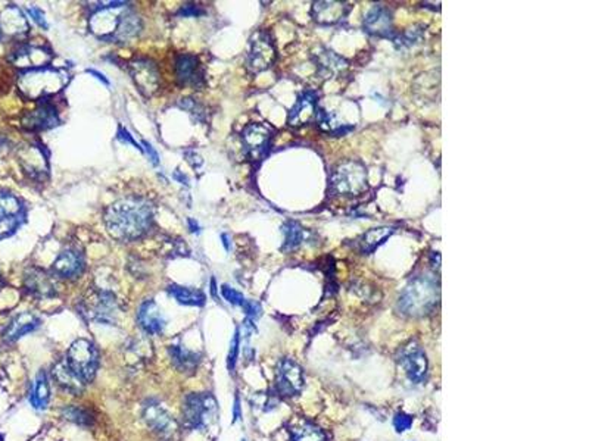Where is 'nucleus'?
Returning a JSON list of instances; mask_svg holds the SVG:
<instances>
[{"instance_id":"49","label":"nucleus","mask_w":589,"mask_h":441,"mask_svg":"<svg viewBox=\"0 0 589 441\" xmlns=\"http://www.w3.org/2000/svg\"><path fill=\"white\" fill-rule=\"evenodd\" d=\"M86 73L90 74V76H95V77H96L99 81H102L105 85H109V80H108L103 74H101L99 71H96V69H87Z\"/></svg>"},{"instance_id":"44","label":"nucleus","mask_w":589,"mask_h":441,"mask_svg":"<svg viewBox=\"0 0 589 441\" xmlns=\"http://www.w3.org/2000/svg\"><path fill=\"white\" fill-rule=\"evenodd\" d=\"M203 14H205V11H203L200 6L188 4V5H183V6H181V8L178 9L177 16L189 18V16H200V15H203Z\"/></svg>"},{"instance_id":"53","label":"nucleus","mask_w":589,"mask_h":441,"mask_svg":"<svg viewBox=\"0 0 589 441\" xmlns=\"http://www.w3.org/2000/svg\"><path fill=\"white\" fill-rule=\"evenodd\" d=\"M221 240H222V244H224L225 250H230V244H229V236H227V234H221Z\"/></svg>"},{"instance_id":"34","label":"nucleus","mask_w":589,"mask_h":441,"mask_svg":"<svg viewBox=\"0 0 589 441\" xmlns=\"http://www.w3.org/2000/svg\"><path fill=\"white\" fill-rule=\"evenodd\" d=\"M292 441H326L323 430L308 421L293 422L289 428Z\"/></svg>"},{"instance_id":"30","label":"nucleus","mask_w":589,"mask_h":441,"mask_svg":"<svg viewBox=\"0 0 589 441\" xmlns=\"http://www.w3.org/2000/svg\"><path fill=\"white\" fill-rule=\"evenodd\" d=\"M49 400H51L49 377L46 373H44V370H40L33 384L31 393H30V403L34 409L44 410L48 408Z\"/></svg>"},{"instance_id":"4","label":"nucleus","mask_w":589,"mask_h":441,"mask_svg":"<svg viewBox=\"0 0 589 441\" xmlns=\"http://www.w3.org/2000/svg\"><path fill=\"white\" fill-rule=\"evenodd\" d=\"M183 422L190 430H208L218 421V405L211 393H190L183 400Z\"/></svg>"},{"instance_id":"25","label":"nucleus","mask_w":589,"mask_h":441,"mask_svg":"<svg viewBox=\"0 0 589 441\" xmlns=\"http://www.w3.org/2000/svg\"><path fill=\"white\" fill-rule=\"evenodd\" d=\"M349 12L345 2H315L312 5V18L320 26H333L342 21Z\"/></svg>"},{"instance_id":"50","label":"nucleus","mask_w":589,"mask_h":441,"mask_svg":"<svg viewBox=\"0 0 589 441\" xmlns=\"http://www.w3.org/2000/svg\"><path fill=\"white\" fill-rule=\"evenodd\" d=\"M239 420H240V400H239V398L236 396V399H235V408H233V424L237 422Z\"/></svg>"},{"instance_id":"17","label":"nucleus","mask_w":589,"mask_h":441,"mask_svg":"<svg viewBox=\"0 0 589 441\" xmlns=\"http://www.w3.org/2000/svg\"><path fill=\"white\" fill-rule=\"evenodd\" d=\"M24 287L33 297L53 299L58 294L53 275L40 268H30L24 276Z\"/></svg>"},{"instance_id":"43","label":"nucleus","mask_w":589,"mask_h":441,"mask_svg":"<svg viewBox=\"0 0 589 441\" xmlns=\"http://www.w3.org/2000/svg\"><path fill=\"white\" fill-rule=\"evenodd\" d=\"M117 140H120L121 143H127V145H131V146H134L135 149H138L139 152H143V147L134 140L133 138V135L123 127V125H120L118 127V131H117Z\"/></svg>"},{"instance_id":"39","label":"nucleus","mask_w":589,"mask_h":441,"mask_svg":"<svg viewBox=\"0 0 589 441\" xmlns=\"http://www.w3.org/2000/svg\"><path fill=\"white\" fill-rule=\"evenodd\" d=\"M221 294H222V297L229 301V303H232V305H235V306H243V303H245V296L240 293V291H237L236 289H233V287H230V286H227V284H224V286H221Z\"/></svg>"},{"instance_id":"7","label":"nucleus","mask_w":589,"mask_h":441,"mask_svg":"<svg viewBox=\"0 0 589 441\" xmlns=\"http://www.w3.org/2000/svg\"><path fill=\"white\" fill-rule=\"evenodd\" d=\"M127 5L126 2H106V6H99L88 19L92 34L101 40L114 41Z\"/></svg>"},{"instance_id":"10","label":"nucleus","mask_w":589,"mask_h":441,"mask_svg":"<svg viewBox=\"0 0 589 441\" xmlns=\"http://www.w3.org/2000/svg\"><path fill=\"white\" fill-rule=\"evenodd\" d=\"M273 130L261 123L247 124L242 131V145L246 156L254 160H262L270 150Z\"/></svg>"},{"instance_id":"38","label":"nucleus","mask_w":589,"mask_h":441,"mask_svg":"<svg viewBox=\"0 0 589 441\" xmlns=\"http://www.w3.org/2000/svg\"><path fill=\"white\" fill-rule=\"evenodd\" d=\"M24 219L26 217H12L0 219V242L15 234L16 229L22 225V222H24Z\"/></svg>"},{"instance_id":"12","label":"nucleus","mask_w":589,"mask_h":441,"mask_svg":"<svg viewBox=\"0 0 589 441\" xmlns=\"http://www.w3.org/2000/svg\"><path fill=\"white\" fill-rule=\"evenodd\" d=\"M175 80L181 87H192L200 90L205 85V74L199 62V58L190 53H181L175 56L174 62Z\"/></svg>"},{"instance_id":"16","label":"nucleus","mask_w":589,"mask_h":441,"mask_svg":"<svg viewBox=\"0 0 589 441\" xmlns=\"http://www.w3.org/2000/svg\"><path fill=\"white\" fill-rule=\"evenodd\" d=\"M86 268L84 256L77 249L62 250L52 264L51 274L62 280H76Z\"/></svg>"},{"instance_id":"20","label":"nucleus","mask_w":589,"mask_h":441,"mask_svg":"<svg viewBox=\"0 0 589 441\" xmlns=\"http://www.w3.org/2000/svg\"><path fill=\"white\" fill-rule=\"evenodd\" d=\"M61 120L53 105L44 102L22 118V125L30 131H46L59 125Z\"/></svg>"},{"instance_id":"14","label":"nucleus","mask_w":589,"mask_h":441,"mask_svg":"<svg viewBox=\"0 0 589 441\" xmlns=\"http://www.w3.org/2000/svg\"><path fill=\"white\" fill-rule=\"evenodd\" d=\"M53 58L51 49L43 48L37 44H26L21 46L16 51H14L9 56V62L15 66L22 69V71H31V69L46 68Z\"/></svg>"},{"instance_id":"40","label":"nucleus","mask_w":589,"mask_h":441,"mask_svg":"<svg viewBox=\"0 0 589 441\" xmlns=\"http://www.w3.org/2000/svg\"><path fill=\"white\" fill-rule=\"evenodd\" d=\"M239 346H240V333L239 330H236L232 343H230V351H229V358H227V366L230 373H233L235 368H236V362H237V356H239Z\"/></svg>"},{"instance_id":"1","label":"nucleus","mask_w":589,"mask_h":441,"mask_svg":"<svg viewBox=\"0 0 589 441\" xmlns=\"http://www.w3.org/2000/svg\"><path fill=\"white\" fill-rule=\"evenodd\" d=\"M155 206L143 197H124L106 207L103 221L112 239L123 243L135 242L149 233Z\"/></svg>"},{"instance_id":"11","label":"nucleus","mask_w":589,"mask_h":441,"mask_svg":"<svg viewBox=\"0 0 589 441\" xmlns=\"http://www.w3.org/2000/svg\"><path fill=\"white\" fill-rule=\"evenodd\" d=\"M128 73L145 98H152L160 88V69L150 59L135 58L128 63Z\"/></svg>"},{"instance_id":"9","label":"nucleus","mask_w":589,"mask_h":441,"mask_svg":"<svg viewBox=\"0 0 589 441\" xmlns=\"http://www.w3.org/2000/svg\"><path fill=\"white\" fill-rule=\"evenodd\" d=\"M277 59L276 46L267 31H258L251 38L246 66L252 74L265 71Z\"/></svg>"},{"instance_id":"23","label":"nucleus","mask_w":589,"mask_h":441,"mask_svg":"<svg viewBox=\"0 0 589 441\" xmlns=\"http://www.w3.org/2000/svg\"><path fill=\"white\" fill-rule=\"evenodd\" d=\"M40 327V319L30 312H22L11 319L2 333L5 343H15L24 336L36 331Z\"/></svg>"},{"instance_id":"18","label":"nucleus","mask_w":589,"mask_h":441,"mask_svg":"<svg viewBox=\"0 0 589 441\" xmlns=\"http://www.w3.org/2000/svg\"><path fill=\"white\" fill-rule=\"evenodd\" d=\"M138 322L146 334H152V336L163 334L167 327V318L164 312L152 299L145 300L143 303L139 306Z\"/></svg>"},{"instance_id":"54","label":"nucleus","mask_w":589,"mask_h":441,"mask_svg":"<svg viewBox=\"0 0 589 441\" xmlns=\"http://www.w3.org/2000/svg\"><path fill=\"white\" fill-rule=\"evenodd\" d=\"M211 293L214 294V297H217V287H215V280L211 281Z\"/></svg>"},{"instance_id":"26","label":"nucleus","mask_w":589,"mask_h":441,"mask_svg":"<svg viewBox=\"0 0 589 441\" xmlns=\"http://www.w3.org/2000/svg\"><path fill=\"white\" fill-rule=\"evenodd\" d=\"M29 30V21L18 6L11 5L0 14V34L4 33L11 37H19L27 34Z\"/></svg>"},{"instance_id":"36","label":"nucleus","mask_w":589,"mask_h":441,"mask_svg":"<svg viewBox=\"0 0 589 441\" xmlns=\"http://www.w3.org/2000/svg\"><path fill=\"white\" fill-rule=\"evenodd\" d=\"M12 217H26L24 204L14 194L0 192V219Z\"/></svg>"},{"instance_id":"35","label":"nucleus","mask_w":589,"mask_h":441,"mask_svg":"<svg viewBox=\"0 0 589 441\" xmlns=\"http://www.w3.org/2000/svg\"><path fill=\"white\" fill-rule=\"evenodd\" d=\"M282 229L285 234V243L282 246L283 251H292L302 244L305 239V229L298 222L287 221Z\"/></svg>"},{"instance_id":"45","label":"nucleus","mask_w":589,"mask_h":441,"mask_svg":"<svg viewBox=\"0 0 589 441\" xmlns=\"http://www.w3.org/2000/svg\"><path fill=\"white\" fill-rule=\"evenodd\" d=\"M242 308H243V311H245V313L247 315L249 319H255L261 315V305L258 303V301L245 300V303H243Z\"/></svg>"},{"instance_id":"52","label":"nucleus","mask_w":589,"mask_h":441,"mask_svg":"<svg viewBox=\"0 0 589 441\" xmlns=\"http://www.w3.org/2000/svg\"><path fill=\"white\" fill-rule=\"evenodd\" d=\"M189 225H190V231L192 233H199V225H198V222L195 221V219H189Z\"/></svg>"},{"instance_id":"27","label":"nucleus","mask_w":589,"mask_h":441,"mask_svg":"<svg viewBox=\"0 0 589 441\" xmlns=\"http://www.w3.org/2000/svg\"><path fill=\"white\" fill-rule=\"evenodd\" d=\"M168 356L171 359L173 366L181 374H193L199 362L200 356L196 352L189 351L188 347L181 344H171L168 346Z\"/></svg>"},{"instance_id":"31","label":"nucleus","mask_w":589,"mask_h":441,"mask_svg":"<svg viewBox=\"0 0 589 441\" xmlns=\"http://www.w3.org/2000/svg\"><path fill=\"white\" fill-rule=\"evenodd\" d=\"M168 294L177 300V303L185 305V306H203L207 301V296L203 294L200 290L192 289V287H183L177 284H170L167 287Z\"/></svg>"},{"instance_id":"37","label":"nucleus","mask_w":589,"mask_h":441,"mask_svg":"<svg viewBox=\"0 0 589 441\" xmlns=\"http://www.w3.org/2000/svg\"><path fill=\"white\" fill-rule=\"evenodd\" d=\"M61 413H62L63 420L74 422V424L81 425V427L93 425V421H95L92 413H90V410H87L84 408H80V406H65Z\"/></svg>"},{"instance_id":"48","label":"nucleus","mask_w":589,"mask_h":441,"mask_svg":"<svg viewBox=\"0 0 589 441\" xmlns=\"http://www.w3.org/2000/svg\"><path fill=\"white\" fill-rule=\"evenodd\" d=\"M143 146L146 147V153H148V156H149V159H150V162H152V165H160V155H158V152L155 150V147L150 145V143H148V142H143Z\"/></svg>"},{"instance_id":"3","label":"nucleus","mask_w":589,"mask_h":441,"mask_svg":"<svg viewBox=\"0 0 589 441\" xmlns=\"http://www.w3.org/2000/svg\"><path fill=\"white\" fill-rule=\"evenodd\" d=\"M68 81H70V76L62 69L46 66L22 73L18 77V90L22 98L39 102L58 95L65 88Z\"/></svg>"},{"instance_id":"19","label":"nucleus","mask_w":589,"mask_h":441,"mask_svg":"<svg viewBox=\"0 0 589 441\" xmlns=\"http://www.w3.org/2000/svg\"><path fill=\"white\" fill-rule=\"evenodd\" d=\"M399 363L411 381H423L427 373V359L419 346L411 343L410 346L404 347L399 355Z\"/></svg>"},{"instance_id":"42","label":"nucleus","mask_w":589,"mask_h":441,"mask_svg":"<svg viewBox=\"0 0 589 441\" xmlns=\"http://www.w3.org/2000/svg\"><path fill=\"white\" fill-rule=\"evenodd\" d=\"M27 14L33 18V21L36 22V24H37L39 27H41V28H44V30H48V28H49V24H48V21H46V16H44V12H43L40 8L31 6V8H29V9H27Z\"/></svg>"},{"instance_id":"55","label":"nucleus","mask_w":589,"mask_h":441,"mask_svg":"<svg viewBox=\"0 0 589 441\" xmlns=\"http://www.w3.org/2000/svg\"><path fill=\"white\" fill-rule=\"evenodd\" d=\"M2 440H4V435H0V441H2Z\"/></svg>"},{"instance_id":"47","label":"nucleus","mask_w":589,"mask_h":441,"mask_svg":"<svg viewBox=\"0 0 589 441\" xmlns=\"http://www.w3.org/2000/svg\"><path fill=\"white\" fill-rule=\"evenodd\" d=\"M185 156H186V159H188V162L189 164L193 167V168H199L200 165H202V159H200V156L195 152V150H186L185 152Z\"/></svg>"},{"instance_id":"41","label":"nucleus","mask_w":589,"mask_h":441,"mask_svg":"<svg viewBox=\"0 0 589 441\" xmlns=\"http://www.w3.org/2000/svg\"><path fill=\"white\" fill-rule=\"evenodd\" d=\"M394 425L396 428L398 432H404L406 430H410L413 425V416L406 415V413H396L394 417Z\"/></svg>"},{"instance_id":"24","label":"nucleus","mask_w":589,"mask_h":441,"mask_svg":"<svg viewBox=\"0 0 589 441\" xmlns=\"http://www.w3.org/2000/svg\"><path fill=\"white\" fill-rule=\"evenodd\" d=\"M364 30L376 37H389L392 34V16L389 9L374 5L364 18Z\"/></svg>"},{"instance_id":"32","label":"nucleus","mask_w":589,"mask_h":441,"mask_svg":"<svg viewBox=\"0 0 589 441\" xmlns=\"http://www.w3.org/2000/svg\"><path fill=\"white\" fill-rule=\"evenodd\" d=\"M142 30V19L138 16V14H134L133 9H130L128 6L126 8L123 18H121V24L120 28L116 34L114 41L117 43H127L131 38L138 37V34Z\"/></svg>"},{"instance_id":"29","label":"nucleus","mask_w":589,"mask_h":441,"mask_svg":"<svg viewBox=\"0 0 589 441\" xmlns=\"http://www.w3.org/2000/svg\"><path fill=\"white\" fill-rule=\"evenodd\" d=\"M315 58H317V68H319V73L324 78H333V77L341 76L348 68L345 59L337 56L332 51H322L320 53H317Z\"/></svg>"},{"instance_id":"15","label":"nucleus","mask_w":589,"mask_h":441,"mask_svg":"<svg viewBox=\"0 0 589 441\" xmlns=\"http://www.w3.org/2000/svg\"><path fill=\"white\" fill-rule=\"evenodd\" d=\"M143 420L146 425L161 438H170L177 430L173 415L156 400H148L143 406Z\"/></svg>"},{"instance_id":"46","label":"nucleus","mask_w":589,"mask_h":441,"mask_svg":"<svg viewBox=\"0 0 589 441\" xmlns=\"http://www.w3.org/2000/svg\"><path fill=\"white\" fill-rule=\"evenodd\" d=\"M180 106L183 108V109H186L189 113H196V120H198V121L202 120L200 115L203 113V110H202V108H200L193 99H181Z\"/></svg>"},{"instance_id":"6","label":"nucleus","mask_w":589,"mask_h":441,"mask_svg":"<svg viewBox=\"0 0 589 441\" xmlns=\"http://www.w3.org/2000/svg\"><path fill=\"white\" fill-rule=\"evenodd\" d=\"M65 362L84 384L92 383L99 368V352L90 340L78 338L68 349Z\"/></svg>"},{"instance_id":"2","label":"nucleus","mask_w":589,"mask_h":441,"mask_svg":"<svg viewBox=\"0 0 589 441\" xmlns=\"http://www.w3.org/2000/svg\"><path fill=\"white\" fill-rule=\"evenodd\" d=\"M439 301V286L435 278L420 275L413 278L398 300V311L404 316L421 318L432 313Z\"/></svg>"},{"instance_id":"8","label":"nucleus","mask_w":589,"mask_h":441,"mask_svg":"<svg viewBox=\"0 0 589 441\" xmlns=\"http://www.w3.org/2000/svg\"><path fill=\"white\" fill-rule=\"evenodd\" d=\"M81 313L93 322L114 325L118 315V301L116 294L106 290L90 293L88 297L83 300Z\"/></svg>"},{"instance_id":"5","label":"nucleus","mask_w":589,"mask_h":441,"mask_svg":"<svg viewBox=\"0 0 589 441\" xmlns=\"http://www.w3.org/2000/svg\"><path fill=\"white\" fill-rule=\"evenodd\" d=\"M369 187L367 168L359 160L341 162L330 175V189L339 196H361Z\"/></svg>"},{"instance_id":"33","label":"nucleus","mask_w":589,"mask_h":441,"mask_svg":"<svg viewBox=\"0 0 589 441\" xmlns=\"http://www.w3.org/2000/svg\"><path fill=\"white\" fill-rule=\"evenodd\" d=\"M395 233V229L392 227H379V228H372L367 233L361 236L358 240L359 250L362 253H373L380 244L384 243V240L389 239Z\"/></svg>"},{"instance_id":"51","label":"nucleus","mask_w":589,"mask_h":441,"mask_svg":"<svg viewBox=\"0 0 589 441\" xmlns=\"http://www.w3.org/2000/svg\"><path fill=\"white\" fill-rule=\"evenodd\" d=\"M174 178H175L177 181H180L181 184H186V185H189V180H188V177H186V175H183V174H181L178 170L175 171Z\"/></svg>"},{"instance_id":"22","label":"nucleus","mask_w":589,"mask_h":441,"mask_svg":"<svg viewBox=\"0 0 589 441\" xmlns=\"http://www.w3.org/2000/svg\"><path fill=\"white\" fill-rule=\"evenodd\" d=\"M19 164L31 178H43L49 171L48 155H44V149L37 145L21 149Z\"/></svg>"},{"instance_id":"28","label":"nucleus","mask_w":589,"mask_h":441,"mask_svg":"<svg viewBox=\"0 0 589 441\" xmlns=\"http://www.w3.org/2000/svg\"><path fill=\"white\" fill-rule=\"evenodd\" d=\"M52 377L56 381V384L63 388L65 391L71 394H80L84 388V383L73 373L71 368L66 365L65 359L56 362L52 368Z\"/></svg>"},{"instance_id":"21","label":"nucleus","mask_w":589,"mask_h":441,"mask_svg":"<svg viewBox=\"0 0 589 441\" xmlns=\"http://www.w3.org/2000/svg\"><path fill=\"white\" fill-rule=\"evenodd\" d=\"M315 110H317V95L314 91L307 90L298 98L297 103H294V106L289 112L287 124L294 128L308 125L315 118V115H317Z\"/></svg>"},{"instance_id":"13","label":"nucleus","mask_w":589,"mask_h":441,"mask_svg":"<svg viewBox=\"0 0 589 441\" xmlns=\"http://www.w3.org/2000/svg\"><path fill=\"white\" fill-rule=\"evenodd\" d=\"M304 387V374L301 366L292 360L283 359L276 373V393L282 398H293Z\"/></svg>"}]
</instances>
